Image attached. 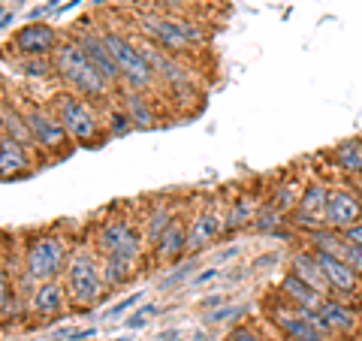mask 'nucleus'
I'll use <instances>...</instances> for the list:
<instances>
[{"label":"nucleus","mask_w":362,"mask_h":341,"mask_svg":"<svg viewBox=\"0 0 362 341\" xmlns=\"http://www.w3.org/2000/svg\"><path fill=\"white\" fill-rule=\"evenodd\" d=\"M54 70L82 97H106L109 94V82L100 76V70L90 64V58L78 42H64L61 49L54 52Z\"/></svg>","instance_id":"nucleus-1"},{"label":"nucleus","mask_w":362,"mask_h":341,"mask_svg":"<svg viewBox=\"0 0 362 341\" xmlns=\"http://www.w3.org/2000/svg\"><path fill=\"white\" fill-rule=\"evenodd\" d=\"M142 30L160 45L169 54H181L190 45L202 42V30L187 18H169V16H145L142 18Z\"/></svg>","instance_id":"nucleus-2"},{"label":"nucleus","mask_w":362,"mask_h":341,"mask_svg":"<svg viewBox=\"0 0 362 341\" xmlns=\"http://www.w3.org/2000/svg\"><path fill=\"white\" fill-rule=\"evenodd\" d=\"M103 272L97 269L90 254H76L66 263V293L78 308H90L94 302L103 299Z\"/></svg>","instance_id":"nucleus-3"},{"label":"nucleus","mask_w":362,"mask_h":341,"mask_svg":"<svg viewBox=\"0 0 362 341\" xmlns=\"http://www.w3.org/2000/svg\"><path fill=\"white\" fill-rule=\"evenodd\" d=\"M103 42H106V49L112 52L115 64H118L121 79L130 88H148L154 82L151 64L145 61V54H142L139 45H133V40L121 37V33H115V30H109V33H103Z\"/></svg>","instance_id":"nucleus-4"},{"label":"nucleus","mask_w":362,"mask_h":341,"mask_svg":"<svg viewBox=\"0 0 362 341\" xmlns=\"http://www.w3.org/2000/svg\"><path fill=\"white\" fill-rule=\"evenodd\" d=\"M54 115L61 118V124L66 127V133L78 142H90L97 139L100 133V121L94 115L90 103L82 94H61L58 103H54Z\"/></svg>","instance_id":"nucleus-5"},{"label":"nucleus","mask_w":362,"mask_h":341,"mask_svg":"<svg viewBox=\"0 0 362 341\" xmlns=\"http://www.w3.org/2000/svg\"><path fill=\"white\" fill-rule=\"evenodd\" d=\"M28 275L33 281H54V275L66 266V242L61 236H42L28 248L25 257Z\"/></svg>","instance_id":"nucleus-6"},{"label":"nucleus","mask_w":362,"mask_h":341,"mask_svg":"<svg viewBox=\"0 0 362 341\" xmlns=\"http://www.w3.org/2000/svg\"><path fill=\"white\" fill-rule=\"evenodd\" d=\"M97 245L103 248V254H115V257H133L139 260L142 251V233L136 230L130 221H106L100 226V236H97Z\"/></svg>","instance_id":"nucleus-7"},{"label":"nucleus","mask_w":362,"mask_h":341,"mask_svg":"<svg viewBox=\"0 0 362 341\" xmlns=\"http://www.w3.org/2000/svg\"><path fill=\"white\" fill-rule=\"evenodd\" d=\"M329 187L326 185H308L302 190V200L299 206L293 209V226L296 230H302L305 236L320 230V226H326V202H329Z\"/></svg>","instance_id":"nucleus-8"},{"label":"nucleus","mask_w":362,"mask_h":341,"mask_svg":"<svg viewBox=\"0 0 362 341\" xmlns=\"http://www.w3.org/2000/svg\"><path fill=\"white\" fill-rule=\"evenodd\" d=\"M311 251H314V260L320 263L326 281H329L332 293H338V299H344V302L354 299L356 293L362 290V278L344 263L341 257H335V254H329V251H317V248H311Z\"/></svg>","instance_id":"nucleus-9"},{"label":"nucleus","mask_w":362,"mask_h":341,"mask_svg":"<svg viewBox=\"0 0 362 341\" xmlns=\"http://www.w3.org/2000/svg\"><path fill=\"white\" fill-rule=\"evenodd\" d=\"M272 323H275V329L281 335H284L287 341H329L326 335H320L317 329L308 323V317H305L302 308H296V305H290L284 299V305H275L272 308Z\"/></svg>","instance_id":"nucleus-10"},{"label":"nucleus","mask_w":362,"mask_h":341,"mask_svg":"<svg viewBox=\"0 0 362 341\" xmlns=\"http://www.w3.org/2000/svg\"><path fill=\"white\" fill-rule=\"evenodd\" d=\"M359 221H362V200L356 197L354 190H344V187L332 190L329 202H326V226L344 233Z\"/></svg>","instance_id":"nucleus-11"},{"label":"nucleus","mask_w":362,"mask_h":341,"mask_svg":"<svg viewBox=\"0 0 362 341\" xmlns=\"http://www.w3.org/2000/svg\"><path fill=\"white\" fill-rule=\"evenodd\" d=\"M28 127H30L33 142L42 145L45 151H61L66 145V139H70V133H66L61 118L52 115V112H45V109H33L30 112V115H28Z\"/></svg>","instance_id":"nucleus-12"},{"label":"nucleus","mask_w":362,"mask_h":341,"mask_svg":"<svg viewBox=\"0 0 362 341\" xmlns=\"http://www.w3.org/2000/svg\"><path fill=\"white\" fill-rule=\"evenodd\" d=\"M16 49L21 54H28V58H45L49 52H58L54 45H58V33H54L49 25H25L18 33H16Z\"/></svg>","instance_id":"nucleus-13"},{"label":"nucleus","mask_w":362,"mask_h":341,"mask_svg":"<svg viewBox=\"0 0 362 341\" xmlns=\"http://www.w3.org/2000/svg\"><path fill=\"white\" fill-rule=\"evenodd\" d=\"M76 42L85 49V54L90 58V64H94L97 70H100V76H103L109 85H115L118 79H121V70H118L115 58H112V52L106 49L103 33H90V30H85V33H82V37H78Z\"/></svg>","instance_id":"nucleus-14"},{"label":"nucleus","mask_w":362,"mask_h":341,"mask_svg":"<svg viewBox=\"0 0 362 341\" xmlns=\"http://www.w3.org/2000/svg\"><path fill=\"white\" fill-rule=\"evenodd\" d=\"M317 311L326 317V323H329L332 335H354L356 329H359V317H356V311L350 308L344 299H338V296H326L323 305H320Z\"/></svg>","instance_id":"nucleus-15"},{"label":"nucleus","mask_w":362,"mask_h":341,"mask_svg":"<svg viewBox=\"0 0 362 341\" xmlns=\"http://www.w3.org/2000/svg\"><path fill=\"white\" fill-rule=\"evenodd\" d=\"M281 299H287L290 305H296V308H320L326 296L320 290H314L308 281H302L296 272H287V275L281 278Z\"/></svg>","instance_id":"nucleus-16"},{"label":"nucleus","mask_w":362,"mask_h":341,"mask_svg":"<svg viewBox=\"0 0 362 341\" xmlns=\"http://www.w3.org/2000/svg\"><path fill=\"white\" fill-rule=\"evenodd\" d=\"M221 233H223V218L218 212L197 214V221L187 233V251H202V248H209Z\"/></svg>","instance_id":"nucleus-17"},{"label":"nucleus","mask_w":362,"mask_h":341,"mask_svg":"<svg viewBox=\"0 0 362 341\" xmlns=\"http://www.w3.org/2000/svg\"><path fill=\"white\" fill-rule=\"evenodd\" d=\"M30 163V157H28V149H25V142H18L13 139V136H0V175L9 178V175H18V173H25Z\"/></svg>","instance_id":"nucleus-18"},{"label":"nucleus","mask_w":362,"mask_h":341,"mask_svg":"<svg viewBox=\"0 0 362 341\" xmlns=\"http://www.w3.org/2000/svg\"><path fill=\"white\" fill-rule=\"evenodd\" d=\"M290 272H296L302 281H308L314 290L323 293V296H332V287H329V281H326L320 263L314 260V251H299L296 257L290 260Z\"/></svg>","instance_id":"nucleus-19"},{"label":"nucleus","mask_w":362,"mask_h":341,"mask_svg":"<svg viewBox=\"0 0 362 341\" xmlns=\"http://www.w3.org/2000/svg\"><path fill=\"white\" fill-rule=\"evenodd\" d=\"M64 305H66V287H61L58 281H42L40 287L33 290V311L40 317L61 314Z\"/></svg>","instance_id":"nucleus-20"},{"label":"nucleus","mask_w":362,"mask_h":341,"mask_svg":"<svg viewBox=\"0 0 362 341\" xmlns=\"http://www.w3.org/2000/svg\"><path fill=\"white\" fill-rule=\"evenodd\" d=\"M154 251H157L160 260H178L181 254L187 251V230L181 226L178 218H173V224L160 233V238L154 242Z\"/></svg>","instance_id":"nucleus-21"},{"label":"nucleus","mask_w":362,"mask_h":341,"mask_svg":"<svg viewBox=\"0 0 362 341\" xmlns=\"http://www.w3.org/2000/svg\"><path fill=\"white\" fill-rule=\"evenodd\" d=\"M332 161L335 166L347 175H362V139H347V142H338L335 151H332Z\"/></svg>","instance_id":"nucleus-22"},{"label":"nucleus","mask_w":362,"mask_h":341,"mask_svg":"<svg viewBox=\"0 0 362 341\" xmlns=\"http://www.w3.org/2000/svg\"><path fill=\"white\" fill-rule=\"evenodd\" d=\"M257 202H254V197H239V200H233L230 202V212L223 214V230H242V226H247V224H254V218H257Z\"/></svg>","instance_id":"nucleus-23"},{"label":"nucleus","mask_w":362,"mask_h":341,"mask_svg":"<svg viewBox=\"0 0 362 341\" xmlns=\"http://www.w3.org/2000/svg\"><path fill=\"white\" fill-rule=\"evenodd\" d=\"M136 272V260L133 257H115V254H106L103 260V281L109 287H121L127 284Z\"/></svg>","instance_id":"nucleus-24"},{"label":"nucleus","mask_w":362,"mask_h":341,"mask_svg":"<svg viewBox=\"0 0 362 341\" xmlns=\"http://www.w3.org/2000/svg\"><path fill=\"white\" fill-rule=\"evenodd\" d=\"M302 190H305L302 181L290 178V181H284V185L275 187V193H272V200H269V206L278 209V212H284V214H293V209H296L299 200H302Z\"/></svg>","instance_id":"nucleus-25"},{"label":"nucleus","mask_w":362,"mask_h":341,"mask_svg":"<svg viewBox=\"0 0 362 341\" xmlns=\"http://www.w3.org/2000/svg\"><path fill=\"white\" fill-rule=\"evenodd\" d=\"M284 224H287V214H284V212H278V209L266 206V209H259V212H257V218H254V230H257L259 236H275Z\"/></svg>","instance_id":"nucleus-26"},{"label":"nucleus","mask_w":362,"mask_h":341,"mask_svg":"<svg viewBox=\"0 0 362 341\" xmlns=\"http://www.w3.org/2000/svg\"><path fill=\"white\" fill-rule=\"evenodd\" d=\"M124 100H127V115L133 121V127H151V124H154V112H151L148 103H145V97L142 94H127Z\"/></svg>","instance_id":"nucleus-27"},{"label":"nucleus","mask_w":362,"mask_h":341,"mask_svg":"<svg viewBox=\"0 0 362 341\" xmlns=\"http://www.w3.org/2000/svg\"><path fill=\"white\" fill-rule=\"evenodd\" d=\"M133 130V121L127 112H121V109H112L109 112V133L112 136H124V133H130Z\"/></svg>","instance_id":"nucleus-28"},{"label":"nucleus","mask_w":362,"mask_h":341,"mask_svg":"<svg viewBox=\"0 0 362 341\" xmlns=\"http://www.w3.org/2000/svg\"><path fill=\"white\" fill-rule=\"evenodd\" d=\"M169 224H173V214H169L166 209H157V212L151 214V221H148V238H151V242H157V238H160V233L166 230Z\"/></svg>","instance_id":"nucleus-29"},{"label":"nucleus","mask_w":362,"mask_h":341,"mask_svg":"<svg viewBox=\"0 0 362 341\" xmlns=\"http://www.w3.org/2000/svg\"><path fill=\"white\" fill-rule=\"evenodd\" d=\"M344 242H347V238H344ZM341 260H344V263H347V266L354 269L356 275L362 278V245H356V242H347V245H344V254H341Z\"/></svg>","instance_id":"nucleus-30"},{"label":"nucleus","mask_w":362,"mask_h":341,"mask_svg":"<svg viewBox=\"0 0 362 341\" xmlns=\"http://www.w3.org/2000/svg\"><path fill=\"white\" fill-rule=\"evenodd\" d=\"M54 70V61L49 64V61H45V58H28L25 61V73L28 76H49Z\"/></svg>","instance_id":"nucleus-31"},{"label":"nucleus","mask_w":362,"mask_h":341,"mask_svg":"<svg viewBox=\"0 0 362 341\" xmlns=\"http://www.w3.org/2000/svg\"><path fill=\"white\" fill-rule=\"evenodd\" d=\"M154 314H160V308H157V305H145V308L136 311V317H130L127 326H130V329H139V326L148 323V317H154Z\"/></svg>","instance_id":"nucleus-32"},{"label":"nucleus","mask_w":362,"mask_h":341,"mask_svg":"<svg viewBox=\"0 0 362 341\" xmlns=\"http://www.w3.org/2000/svg\"><path fill=\"white\" fill-rule=\"evenodd\" d=\"M230 341H266L259 333H254L251 326H239V329H233L230 333Z\"/></svg>","instance_id":"nucleus-33"},{"label":"nucleus","mask_w":362,"mask_h":341,"mask_svg":"<svg viewBox=\"0 0 362 341\" xmlns=\"http://www.w3.org/2000/svg\"><path fill=\"white\" fill-rule=\"evenodd\" d=\"M9 290H13V284H9V275H6V269L0 266V308L9 302Z\"/></svg>","instance_id":"nucleus-34"},{"label":"nucleus","mask_w":362,"mask_h":341,"mask_svg":"<svg viewBox=\"0 0 362 341\" xmlns=\"http://www.w3.org/2000/svg\"><path fill=\"white\" fill-rule=\"evenodd\" d=\"M139 299H142V293H133V296H127V299H124V302H118V305H115V308H112L109 314H112V317H115V314H124V311H127V308H133V305H136V302H139Z\"/></svg>","instance_id":"nucleus-35"},{"label":"nucleus","mask_w":362,"mask_h":341,"mask_svg":"<svg viewBox=\"0 0 362 341\" xmlns=\"http://www.w3.org/2000/svg\"><path fill=\"white\" fill-rule=\"evenodd\" d=\"M344 238H347V242L362 245V221H359V224H354L350 230H344Z\"/></svg>","instance_id":"nucleus-36"},{"label":"nucleus","mask_w":362,"mask_h":341,"mask_svg":"<svg viewBox=\"0 0 362 341\" xmlns=\"http://www.w3.org/2000/svg\"><path fill=\"white\" fill-rule=\"evenodd\" d=\"M218 272H221V269H209V272H199V275H197V284H206V281H211V278H218Z\"/></svg>","instance_id":"nucleus-37"},{"label":"nucleus","mask_w":362,"mask_h":341,"mask_svg":"<svg viewBox=\"0 0 362 341\" xmlns=\"http://www.w3.org/2000/svg\"><path fill=\"white\" fill-rule=\"evenodd\" d=\"M329 341H362V338H356V335H332Z\"/></svg>","instance_id":"nucleus-38"},{"label":"nucleus","mask_w":362,"mask_h":341,"mask_svg":"<svg viewBox=\"0 0 362 341\" xmlns=\"http://www.w3.org/2000/svg\"><path fill=\"white\" fill-rule=\"evenodd\" d=\"M154 4H163V6H181L185 0H154Z\"/></svg>","instance_id":"nucleus-39"},{"label":"nucleus","mask_w":362,"mask_h":341,"mask_svg":"<svg viewBox=\"0 0 362 341\" xmlns=\"http://www.w3.org/2000/svg\"><path fill=\"white\" fill-rule=\"evenodd\" d=\"M163 338H166V341H181V338H175V333H166Z\"/></svg>","instance_id":"nucleus-40"},{"label":"nucleus","mask_w":362,"mask_h":341,"mask_svg":"<svg viewBox=\"0 0 362 341\" xmlns=\"http://www.w3.org/2000/svg\"><path fill=\"white\" fill-rule=\"evenodd\" d=\"M0 130H4V112H0Z\"/></svg>","instance_id":"nucleus-41"}]
</instances>
